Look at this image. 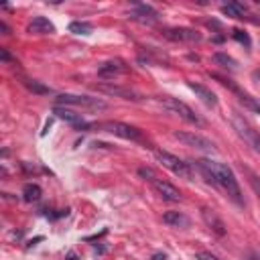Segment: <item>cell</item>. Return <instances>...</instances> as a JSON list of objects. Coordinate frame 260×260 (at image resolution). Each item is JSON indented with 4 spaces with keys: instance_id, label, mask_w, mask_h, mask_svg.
I'll use <instances>...</instances> for the list:
<instances>
[{
    "instance_id": "obj_23",
    "label": "cell",
    "mask_w": 260,
    "mask_h": 260,
    "mask_svg": "<svg viewBox=\"0 0 260 260\" xmlns=\"http://www.w3.org/2000/svg\"><path fill=\"white\" fill-rule=\"evenodd\" d=\"M240 100H242V104H244L246 108L252 110V112L260 114V100H258V98H252V96H248V94H240Z\"/></svg>"
},
{
    "instance_id": "obj_2",
    "label": "cell",
    "mask_w": 260,
    "mask_h": 260,
    "mask_svg": "<svg viewBox=\"0 0 260 260\" xmlns=\"http://www.w3.org/2000/svg\"><path fill=\"white\" fill-rule=\"evenodd\" d=\"M159 104H161L165 110H169V112L181 116L185 122H189V124H201V120L197 118V114L193 112V110H191L187 104H185V102L177 100V98H169V96H165V98H159Z\"/></svg>"
},
{
    "instance_id": "obj_4",
    "label": "cell",
    "mask_w": 260,
    "mask_h": 260,
    "mask_svg": "<svg viewBox=\"0 0 260 260\" xmlns=\"http://www.w3.org/2000/svg\"><path fill=\"white\" fill-rule=\"evenodd\" d=\"M155 155H157V161H159L165 169H169L171 173L179 175L181 179H191V167H189L187 163H183L179 157H175V155H171V153H165V151H157Z\"/></svg>"
},
{
    "instance_id": "obj_1",
    "label": "cell",
    "mask_w": 260,
    "mask_h": 260,
    "mask_svg": "<svg viewBox=\"0 0 260 260\" xmlns=\"http://www.w3.org/2000/svg\"><path fill=\"white\" fill-rule=\"evenodd\" d=\"M197 167H199V171L207 177L209 183L217 185V187H221V189H226L228 195H230L234 201L242 203L240 185H238V181H236L234 171H232L228 165L217 163V161H211V159H201V161L197 163Z\"/></svg>"
},
{
    "instance_id": "obj_18",
    "label": "cell",
    "mask_w": 260,
    "mask_h": 260,
    "mask_svg": "<svg viewBox=\"0 0 260 260\" xmlns=\"http://www.w3.org/2000/svg\"><path fill=\"white\" fill-rule=\"evenodd\" d=\"M41 195H43V191H41V187H39L37 183H29V185H25V189H23V197H25V201H39Z\"/></svg>"
},
{
    "instance_id": "obj_22",
    "label": "cell",
    "mask_w": 260,
    "mask_h": 260,
    "mask_svg": "<svg viewBox=\"0 0 260 260\" xmlns=\"http://www.w3.org/2000/svg\"><path fill=\"white\" fill-rule=\"evenodd\" d=\"M69 31L76 33V35H90V33L94 31V27H92L90 23H80V21H76V23L69 25Z\"/></svg>"
},
{
    "instance_id": "obj_30",
    "label": "cell",
    "mask_w": 260,
    "mask_h": 260,
    "mask_svg": "<svg viewBox=\"0 0 260 260\" xmlns=\"http://www.w3.org/2000/svg\"><path fill=\"white\" fill-rule=\"evenodd\" d=\"M252 78H254V80H256V82H260V69H258V71H254V73H252Z\"/></svg>"
},
{
    "instance_id": "obj_3",
    "label": "cell",
    "mask_w": 260,
    "mask_h": 260,
    "mask_svg": "<svg viewBox=\"0 0 260 260\" xmlns=\"http://www.w3.org/2000/svg\"><path fill=\"white\" fill-rule=\"evenodd\" d=\"M57 106H78V108H90V110H106L108 104L100 98L90 96H73V94H61L55 100Z\"/></svg>"
},
{
    "instance_id": "obj_15",
    "label": "cell",
    "mask_w": 260,
    "mask_h": 260,
    "mask_svg": "<svg viewBox=\"0 0 260 260\" xmlns=\"http://www.w3.org/2000/svg\"><path fill=\"white\" fill-rule=\"evenodd\" d=\"M128 71V67L124 65V61H120V59H114V61H106L100 69H98V73L102 78H116V76H120V73H126Z\"/></svg>"
},
{
    "instance_id": "obj_6",
    "label": "cell",
    "mask_w": 260,
    "mask_h": 260,
    "mask_svg": "<svg viewBox=\"0 0 260 260\" xmlns=\"http://www.w3.org/2000/svg\"><path fill=\"white\" fill-rule=\"evenodd\" d=\"M232 124H234V128H236V132L240 134V138H244L256 153H260V136H258V132H256L242 116H238V114L232 116Z\"/></svg>"
},
{
    "instance_id": "obj_8",
    "label": "cell",
    "mask_w": 260,
    "mask_h": 260,
    "mask_svg": "<svg viewBox=\"0 0 260 260\" xmlns=\"http://www.w3.org/2000/svg\"><path fill=\"white\" fill-rule=\"evenodd\" d=\"M165 37L171 39V41H177V43H199L201 41V35L197 31H193V29H187V27L167 29Z\"/></svg>"
},
{
    "instance_id": "obj_19",
    "label": "cell",
    "mask_w": 260,
    "mask_h": 260,
    "mask_svg": "<svg viewBox=\"0 0 260 260\" xmlns=\"http://www.w3.org/2000/svg\"><path fill=\"white\" fill-rule=\"evenodd\" d=\"M213 61H215L217 65H221L224 69H230V71H236V69H238V61L232 59L228 53H215V55H213Z\"/></svg>"
},
{
    "instance_id": "obj_27",
    "label": "cell",
    "mask_w": 260,
    "mask_h": 260,
    "mask_svg": "<svg viewBox=\"0 0 260 260\" xmlns=\"http://www.w3.org/2000/svg\"><path fill=\"white\" fill-rule=\"evenodd\" d=\"M197 260H217V258L211 256L209 252H199V254H197Z\"/></svg>"
},
{
    "instance_id": "obj_21",
    "label": "cell",
    "mask_w": 260,
    "mask_h": 260,
    "mask_svg": "<svg viewBox=\"0 0 260 260\" xmlns=\"http://www.w3.org/2000/svg\"><path fill=\"white\" fill-rule=\"evenodd\" d=\"M23 84H25V88H27L29 92H33V94H49V92H51L47 86H43V84H39V82H35V80H25Z\"/></svg>"
},
{
    "instance_id": "obj_24",
    "label": "cell",
    "mask_w": 260,
    "mask_h": 260,
    "mask_svg": "<svg viewBox=\"0 0 260 260\" xmlns=\"http://www.w3.org/2000/svg\"><path fill=\"white\" fill-rule=\"evenodd\" d=\"M234 39H236L238 43L246 45V47H250V45H252V43H250V37H248L244 31H240V29H236V31H234Z\"/></svg>"
},
{
    "instance_id": "obj_28",
    "label": "cell",
    "mask_w": 260,
    "mask_h": 260,
    "mask_svg": "<svg viewBox=\"0 0 260 260\" xmlns=\"http://www.w3.org/2000/svg\"><path fill=\"white\" fill-rule=\"evenodd\" d=\"M0 31H3L5 35H9V33H11V29L7 27V23H3V21H0Z\"/></svg>"
},
{
    "instance_id": "obj_16",
    "label": "cell",
    "mask_w": 260,
    "mask_h": 260,
    "mask_svg": "<svg viewBox=\"0 0 260 260\" xmlns=\"http://www.w3.org/2000/svg\"><path fill=\"white\" fill-rule=\"evenodd\" d=\"M187 86H189V90L195 92V96H197L207 108H215V106H217V96H215L211 90H207V88L201 86V84H193V82H189Z\"/></svg>"
},
{
    "instance_id": "obj_29",
    "label": "cell",
    "mask_w": 260,
    "mask_h": 260,
    "mask_svg": "<svg viewBox=\"0 0 260 260\" xmlns=\"http://www.w3.org/2000/svg\"><path fill=\"white\" fill-rule=\"evenodd\" d=\"M165 258H167L165 254H155V256H153V260H165Z\"/></svg>"
},
{
    "instance_id": "obj_20",
    "label": "cell",
    "mask_w": 260,
    "mask_h": 260,
    "mask_svg": "<svg viewBox=\"0 0 260 260\" xmlns=\"http://www.w3.org/2000/svg\"><path fill=\"white\" fill-rule=\"evenodd\" d=\"M221 13L232 17V19H244L246 15V7L238 5V3H232V5H226V7H221Z\"/></svg>"
},
{
    "instance_id": "obj_26",
    "label": "cell",
    "mask_w": 260,
    "mask_h": 260,
    "mask_svg": "<svg viewBox=\"0 0 260 260\" xmlns=\"http://www.w3.org/2000/svg\"><path fill=\"white\" fill-rule=\"evenodd\" d=\"M0 59H3L5 63H11V61H13V57L9 55V51H7V49H0Z\"/></svg>"
},
{
    "instance_id": "obj_14",
    "label": "cell",
    "mask_w": 260,
    "mask_h": 260,
    "mask_svg": "<svg viewBox=\"0 0 260 260\" xmlns=\"http://www.w3.org/2000/svg\"><path fill=\"white\" fill-rule=\"evenodd\" d=\"M27 31H29L31 35H51V33H55V27H53V23H51L49 19H45V17H35V19L29 23Z\"/></svg>"
},
{
    "instance_id": "obj_12",
    "label": "cell",
    "mask_w": 260,
    "mask_h": 260,
    "mask_svg": "<svg viewBox=\"0 0 260 260\" xmlns=\"http://www.w3.org/2000/svg\"><path fill=\"white\" fill-rule=\"evenodd\" d=\"M53 114H55L59 120H63V122H67V124H71V126H78V128H88V124L84 122V118H82L80 114H76V112H73V110L65 108V106H55V108H53Z\"/></svg>"
},
{
    "instance_id": "obj_11",
    "label": "cell",
    "mask_w": 260,
    "mask_h": 260,
    "mask_svg": "<svg viewBox=\"0 0 260 260\" xmlns=\"http://www.w3.org/2000/svg\"><path fill=\"white\" fill-rule=\"evenodd\" d=\"M201 217H203V221H205V226L213 232V234H217V236H226V224L221 221V217L213 211V209H207V207H203L201 209Z\"/></svg>"
},
{
    "instance_id": "obj_25",
    "label": "cell",
    "mask_w": 260,
    "mask_h": 260,
    "mask_svg": "<svg viewBox=\"0 0 260 260\" xmlns=\"http://www.w3.org/2000/svg\"><path fill=\"white\" fill-rule=\"evenodd\" d=\"M138 175H140V177H144L146 181H153V179H157V177H159L153 169H148V167H140V169H138Z\"/></svg>"
},
{
    "instance_id": "obj_9",
    "label": "cell",
    "mask_w": 260,
    "mask_h": 260,
    "mask_svg": "<svg viewBox=\"0 0 260 260\" xmlns=\"http://www.w3.org/2000/svg\"><path fill=\"white\" fill-rule=\"evenodd\" d=\"M151 185L157 189V193L163 197V199H167V201H181L183 199V195H181V191L175 187L173 183H169V181H165V179H161V177H157V179H153L151 181Z\"/></svg>"
},
{
    "instance_id": "obj_17",
    "label": "cell",
    "mask_w": 260,
    "mask_h": 260,
    "mask_svg": "<svg viewBox=\"0 0 260 260\" xmlns=\"http://www.w3.org/2000/svg\"><path fill=\"white\" fill-rule=\"evenodd\" d=\"M163 221L167 226H173V228H189V224H191L189 217L181 211H167L163 215Z\"/></svg>"
},
{
    "instance_id": "obj_7",
    "label": "cell",
    "mask_w": 260,
    "mask_h": 260,
    "mask_svg": "<svg viewBox=\"0 0 260 260\" xmlns=\"http://www.w3.org/2000/svg\"><path fill=\"white\" fill-rule=\"evenodd\" d=\"M98 128H102L104 132H110V134H114V136H120L124 140H140V130L130 126V124H124V122H104L100 124Z\"/></svg>"
},
{
    "instance_id": "obj_5",
    "label": "cell",
    "mask_w": 260,
    "mask_h": 260,
    "mask_svg": "<svg viewBox=\"0 0 260 260\" xmlns=\"http://www.w3.org/2000/svg\"><path fill=\"white\" fill-rule=\"evenodd\" d=\"M173 136H175L177 140H181L183 144L197 148V151H205V153H215V151H217L215 144H213L209 138H205V136H201V134H195V132H181V130H177V132H173Z\"/></svg>"
},
{
    "instance_id": "obj_13",
    "label": "cell",
    "mask_w": 260,
    "mask_h": 260,
    "mask_svg": "<svg viewBox=\"0 0 260 260\" xmlns=\"http://www.w3.org/2000/svg\"><path fill=\"white\" fill-rule=\"evenodd\" d=\"M130 19H132V21H138V23H142V25H155V23L159 21V15H157V11H155L153 7L138 5L136 11L130 15Z\"/></svg>"
},
{
    "instance_id": "obj_10",
    "label": "cell",
    "mask_w": 260,
    "mask_h": 260,
    "mask_svg": "<svg viewBox=\"0 0 260 260\" xmlns=\"http://www.w3.org/2000/svg\"><path fill=\"white\" fill-rule=\"evenodd\" d=\"M94 90L106 94V96H116V98H122V100H140L136 92L128 90V88H122V86H114V84H98L94 86Z\"/></svg>"
}]
</instances>
